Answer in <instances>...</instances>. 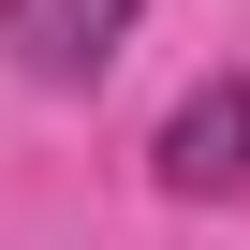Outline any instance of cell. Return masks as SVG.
<instances>
[{
    "label": "cell",
    "instance_id": "1",
    "mask_svg": "<svg viewBox=\"0 0 250 250\" xmlns=\"http://www.w3.org/2000/svg\"><path fill=\"white\" fill-rule=\"evenodd\" d=\"M147 0H0V59H15L30 88H88L118 44H133Z\"/></svg>",
    "mask_w": 250,
    "mask_h": 250
},
{
    "label": "cell",
    "instance_id": "2",
    "mask_svg": "<svg viewBox=\"0 0 250 250\" xmlns=\"http://www.w3.org/2000/svg\"><path fill=\"white\" fill-rule=\"evenodd\" d=\"M162 191L177 206H221V191H250V74H206L177 118H162Z\"/></svg>",
    "mask_w": 250,
    "mask_h": 250
}]
</instances>
